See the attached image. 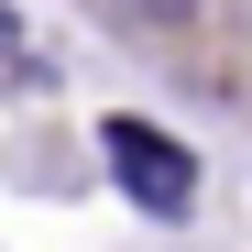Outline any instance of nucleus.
Masks as SVG:
<instances>
[{"label":"nucleus","instance_id":"nucleus-1","mask_svg":"<svg viewBox=\"0 0 252 252\" xmlns=\"http://www.w3.org/2000/svg\"><path fill=\"white\" fill-rule=\"evenodd\" d=\"M99 154H110V176L121 197L143 208V220H187V197H197V164L154 132V121H99Z\"/></svg>","mask_w":252,"mask_h":252},{"label":"nucleus","instance_id":"nucleus-2","mask_svg":"<svg viewBox=\"0 0 252 252\" xmlns=\"http://www.w3.org/2000/svg\"><path fill=\"white\" fill-rule=\"evenodd\" d=\"M110 11H132V22H187L197 0H110Z\"/></svg>","mask_w":252,"mask_h":252}]
</instances>
